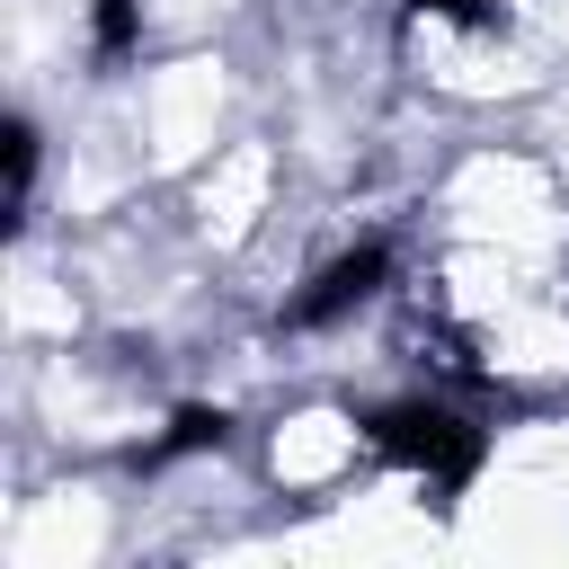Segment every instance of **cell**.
Returning a JSON list of instances; mask_svg holds the SVG:
<instances>
[{"mask_svg": "<svg viewBox=\"0 0 569 569\" xmlns=\"http://www.w3.org/2000/svg\"><path fill=\"white\" fill-rule=\"evenodd\" d=\"M365 445L382 453V462H400V471H418L427 489H471L480 480V462H489V427H471L462 409H445V400H391V409H373L365 418Z\"/></svg>", "mask_w": 569, "mask_h": 569, "instance_id": "obj_1", "label": "cell"}, {"mask_svg": "<svg viewBox=\"0 0 569 569\" xmlns=\"http://www.w3.org/2000/svg\"><path fill=\"white\" fill-rule=\"evenodd\" d=\"M382 284H391V249H382V240L338 249V258H329V267H320V276L284 302V320H293V329H338V320H356Z\"/></svg>", "mask_w": 569, "mask_h": 569, "instance_id": "obj_2", "label": "cell"}, {"mask_svg": "<svg viewBox=\"0 0 569 569\" xmlns=\"http://www.w3.org/2000/svg\"><path fill=\"white\" fill-rule=\"evenodd\" d=\"M222 445H231V418H222V409H204V400H187V409L169 418V436H160V445H142V462L160 471V462H187V453H222Z\"/></svg>", "mask_w": 569, "mask_h": 569, "instance_id": "obj_3", "label": "cell"}, {"mask_svg": "<svg viewBox=\"0 0 569 569\" xmlns=\"http://www.w3.org/2000/svg\"><path fill=\"white\" fill-rule=\"evenodd\" d=\"M89 44L98 62H124L142 44V0H89Z\"/></svg>", "mask_w": 569, "mask_h": 569, "instance_id": "obj_4", "label": "cell"}, {"mask_svg": "<svg viewBox=\"0 0 569 569\" xmlns=\"http://www.w3.org/2000/svg\"><path fill=\"white\" fill-rule=\"evenodd\" d=\"M36 187V124H9V204H27Z\"/></svg>", "mask_w": 569, "mask_h": 569, "instance_id": "obj_5", "label": "cell"}, {"mask_svg": "<svg viewBox=\"0 0 569 569\" xmlns=\"http://www.w3.org/2000/svg\"><path fill=\"white\" fill-rule=\"evenodd\" d=\"M418 9H436V18H453V27H498L489 0H418Z\"/></svg>", "mask_w": 569, "mask_h": 569, "instance_id": "obj_6", "label": "cell"}]
</instances>
